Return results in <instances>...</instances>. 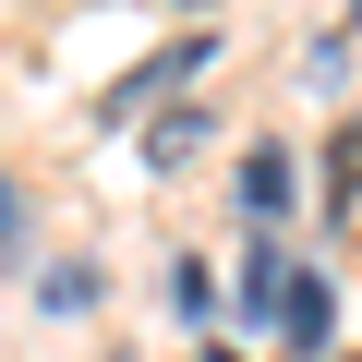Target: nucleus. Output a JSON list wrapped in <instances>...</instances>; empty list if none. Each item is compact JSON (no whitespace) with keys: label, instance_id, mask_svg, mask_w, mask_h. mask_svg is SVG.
Returning <instances> with one entry per match:
<instances>
[{"label":"nucleus","instance_id":"obj_1","mask_svg":"<svg viewBox=\"0 0 362 362\" xmlns=\"http://www.w3.org/2000/svg\"><path fill=\"white\" fill-rule=\"evenodd\" d=\"M206 61H218V37H181V49H157V61H133V73H121V85L97 97V121H145V109H169V97L194 85Z\"/></svg>","mask_w":362,"mask_h":362},{"label":"nucleus","instance_id":"obj_2","mask_svg":"<svg viewBox=\"0 0 362 362\" xmlns=\"http://www.w3.org/2000/svg\"><path fill=\"white\" fill-rule=\"evenodd\" d=\"M206 145H218V121H206V109H157V133H145V157H157V169H194Z\"/></svg>","mask_w":362,"mask_h":362},{"label":"nucleus","instance_id":"obj_3","mask_svg":"<svg viewBox=\"0 0 362 362\" xmlns=\"http://www.w3.org/2000/svg\"><path fill=\"white\" fill-rule=\"evenodd\" d=\"M242 206H254V218H278V206H290V157H278V145H254V157H242Z\"/></svg>","mask_w":362,"mask_h":362},{"label":"nucleus","instance_id":"obj_4","mask_svg":"<svg viewBox=\"0 0 362 362\" xmlns=\"http://www.w3.org/2000/svg\"><path fill=\"white\" fill-rule=\"evenodd\" d=\"M278 314H290V338H326V326H338V302H326V278H290V302H278Z\"/></svg>","mask_w":362,"mask_h":362},{"label":"nucleus","instance_id":"obj_5","mask_svg":"<svg viewBox=\"0 0 362 362\" xmlns=\"http://www.w3.org/2000/svg\"><path fill=\"white\" fill-rule=\"evenodd\" d=\"M326 181H338V206H362V121H350V133L326 145Z\"/></svg>","mask_w":362,"mask_h":362},{"label":"nucleus","instance_id":"obj_6","mask_svg":"<svg viewBox=\"0 0 362 362\" xmlns=\"http://www.w3.org/2000/svg\"><path fill=\"white\" fill-rule=\"evenodd\" d=\"M181 13H206V0H181Z\"/></svg>","mask_w":362,"mask_h":362}]
</instances>
